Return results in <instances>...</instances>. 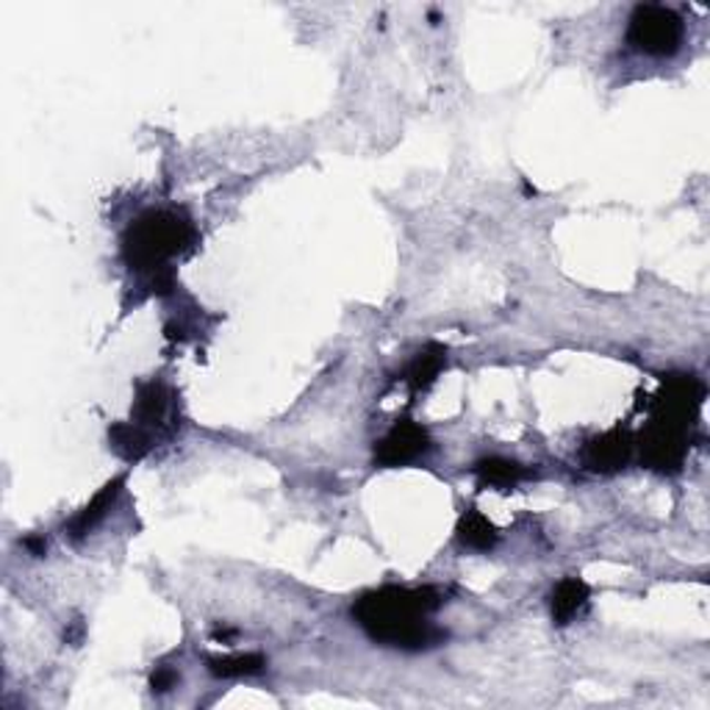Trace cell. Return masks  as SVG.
<instances>
[{"mask_svg": "<svg viewBox=\"0 0 710 710\" xmlns=\"http://www.w3.org/2000/svg\"><path fill=\"white\" fill-rule=\"evenodd\" d=\"M444 369H447V347H442V344H427V347H422L419 353L414 355V361H410L408 369H405L403 381L408 383L410 392L419 394L427 392Z\"/></svg>", "mask_w": 710, "mask_h": 710, "instance_id": "30bf717a", "label": "cell"}, {"mask_svg": "<svg viewBox=\"0 0 710 710\" xmlns=\"http://www.w3.org/2000/svg\"><path fill=\"white\" fill-rule=\"evenodd\" d=\"M682 37H686V26H682L680 14L669 6H636L630 14V26H627V42L632 50L643 55H674L680 50Z\"/></svg>", "mask_w": 710, "mask_h": 710, "instance_id": "277c9868", "label": "cell"}, {"mask_svg": "<svg viewBox=\"0 0 710 710\" xmlns=\"http://www.w3.org/2000/svg\"><path fill=\"white\" fill-rule=\"evenodd\" d=\"M458 541L475 552H488L497 547L499 530L488 521V516H483L477 508H469L458 519Z\"/></svg>", "mask_w": 710, "mask_h": 710, "instance_id": "4fadbf2b", "label": "cell"}, {"mask_svg": "<svg viewBox=\"0 0 710 710\" xmlns=\"http://www.w3.org/2000/svg\"><path fill=\"white\" fill-rule=\"evenodd\" d=\"M433 449V438L419 422L399 419L394 422L392 430L375 442V464L383 469H394V466H408L414 460L425 458Z\"/></svg>", "mask_w": 710, "mask_h": 710, "instance_id": "5b68a950", "label": "cell"}, {"mask_svg": "<svg viewBox=\"0 0 710 710\" xmlns=\"http://www.w3.org/2000/svg\"><path fill=\"white\" fill-rule=\"evenodd\" d=\"M122 486H125V475L114 477V480L105 483L103 488H100L98 494H94L92 499H89L87 505H83L81 510H78L75 516H72L70 521L64 525V536L72 538V541H81V538H87L89 532L94 530V527L100 525V521L109 516V510L114 508L116 497L122 494Z\"/></svg>", "mask_w": 710, "mask_h": 710, "instance_id": "ba28073f", "label": "cell"}, {"mask_svg": "<svg viewBox=\"0 0 710 710\" xmlns=\"http://www.w3.org/2000/svg\"><path fill=\"white\" fill-rule=\"evenodd\" d=\"M442 605L444 597L430 586H386L361 594L353 605V619L375 643L422 652V649L438 647L447 638V630L430 621Z\"/></svg>", "mask_w": 710, "mask_h": 710, "instance_id": "6da1fadb", "label": "cell"}, {"mask_svg": "<svg viewBox=\"0 0 710 710\" xmlns=\"http://www.w3.org/2000/svg\"><path fill=\"white\" fill-rule=\"evenodd\" d=\"M209 674L220 677V680H233V677H253L266 669V658L261 652H239V655H222V658L205 660Z\"/></svg>", "mask_w": 710, "mask_h": 710, "instance_id": "5bb4252c", "label": "cell"}, {"mask_svg": "<svg viewBox=\"0 0 710 710\" xmlns=\"http://www.w3.org/2000/svg\"><path fill=\"white\" fill-rule=\"evenodd\" d=\"M172 403H175V394L170 386H164L161 381H142L136 386V399H133V425L144 427L150 436L159 438V433L172 430L175 422L172 419Z\"/></svg>", "mask_w": 710, "mask_h": 710, "instance_id": "8992f818", "label": "cell"}, {"mask_svg": "<svg viewBox=\"0 0 710 710\" xmlns=\"http://www.w3.org/2000/svg\"><path fill=\"white\" fill-rule=\"evenodd\" d=\"M109 444L122 460L139 464L155 447V436H150L144 427L133 425V422H116L109 427Z\"/></svg>", "mask_w": 710, "mask_h": 710, "instance_id": "8fae6325", "label": "cell"}, {"mask_svg": "<svg viewBox=\"0 0 710 710\" xmlns=\"http://www.w3.org/2000/svg\"><path fill=\"white\" fill-rule=\"evenodd\" d=\"M22 547H26L28 552L37 555V558H39V555H44V549H48V541H44L42 536H28L26 541H22Z\"/></svg>", "mask_w": 710, "mask_h": 710, "instance_id": "2e32d148", "label": "cell"}, {"mask_svg": "<svg viewBox=\"0 0 710 710\" xmlns=\"http://www.w3.org/2000/svg\"><path fill=\"white\" fill-rule=\"evenodd\" d=\"M175 682H178V671L166 669V666L155 669L153 677H150V688H153V693H166Z\"/></svg>", "mask_w": 710, "mask_h": 710, "instance_id": "9a60e30c", "label": "cell"}, {"mask_svg": "<svg viewBox=\"0 0 710 710\" xmlns=\"http://www.w3.org/2000/svg\"><path fill=\"white\" fill-rule=\"evenodd\" d=\"M194 242H197V231L183 211L153 209L128 225L122 236V258L131 270L153 281L164 272H172L170 261L186 253Z\"/></svg>", "mask_w": 710, "mask_h": 710, "instance_id": "3957f363", "label": "cell"}, {"mask_svg": "<svg viewBox=\"0 0 710 710\" xmlns=\"http://www.w3.org/2000/svg\"><path fill=\"white\" fill-rule=\"evenodd\" d=\"M704 399L702 381L693 375H669L663 381V388L655 397V414L649 419L647 430L641 433V460L649 469L660 471V475H674L682 469L688 458V447H691V430L693 419L699 414V405Z\"/></svg>", "mask_w": 710, "mask_h": 710, "instance_id": "7a4b0ae2", "label": "cell"}, {"mask_svg": "<svg viewBox=\"0 0 710 710\" xmlns=\"http://www.w3.org/2000/svg\"><path fill=\"white\" fill-rule=\"evenodd\" d=\"M632 449L636 442L627 430L613 427V430L602 433V436H594L582 444L580 460L588 471H599V475H610V471H619L630 464Z\"/></svg>", "mask_w": 710, "mask_h": 710, "instance_id": "52a82bcc", "label": "cell"}, {"mask_svg": "<svg viewBox=\"0 0 710 710\" xmlns=\"http://www.w3.org/2000/svg\"><path fill=\"white\" fill-rule=\"evenodd\" d=\"M588 597H591V588L582 577H564L549 594V610H552L555 625H569L586 608Z\"/></svg>", "mask_w": 710, "mask_h": 710, "instance_id": "9c48e42d", "label": "cell"}, {"mask_svg": "<svg viewBox=\"0 0 710 710\" xmlns=\"http://www.w3.org/2000/svg\"><path fill=\"white\" fill-rule=\"evenodd\" d=\"M475 477L480 480V486H491V488H514L519 486L525 477H530V469L521 466L519 460L510 458H499V455H491V458H480L471 466Z\"/></svg>", "mask_w": 710, "mask_h": 710, "instance_id": "7c38bea8", "label": "cell"}]
</instances>
